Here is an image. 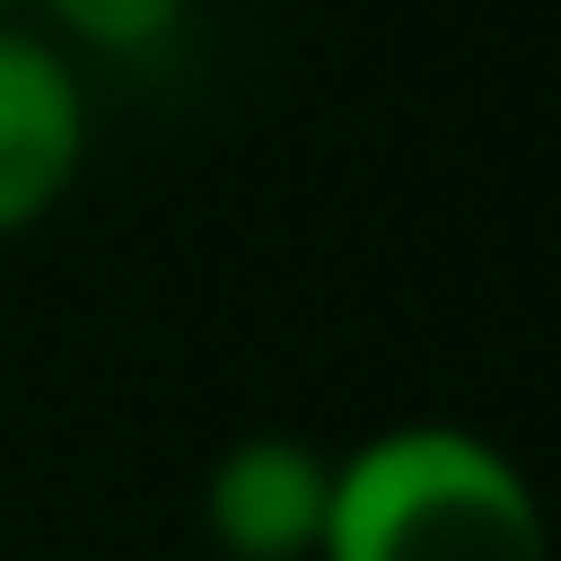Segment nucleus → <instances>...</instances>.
<instances>
[{
	"mask_svg": "<svg viewBox=\"0 0 561 561\" xmlns=\"http://www.w3.org/2000/svg\"><path fill=\"white\" fill-rule=\"evenodd\" d=\"M53 35H70L79 53H158L193 0H35Z\"/></svg>",
	"mask_w": 561,
	"mask_h": 561,
	"instance_id": "20e7f679",
	"label": "nucleus"
},
{
	"mask_svg": "<svg viewBox=\"0 0 561 561\" xmlns=\"http://www.w3.org/2000/svg\"><path fill=\"white\" fill-rule=\"evenodd\" d=\"M0 9H9V0H0Z\"/></svg>",
	"mask_w": 561,
	"mask_h": 561,
	"instance_id": "39448f33",
	"label": "nucleus"
},
{
	"mask_svg": "<svg viewBox=\"0 0 561 561\" xmlns=\"http://www.w3.org/2000/svg\"><path fill=\"white\" fill-rule=\"evenodd\" d=\"M316 561H552L543 500L465 421H386L333 456Z\"/></svg>",
	"mask_w": 561,
	"mask_h": 561,
	"instance_id": "f257e3e1",
	"label": "nucleus"
},
{
	"mask_svg": "<svg viewBox=\"0 0 561 561\" xmlns=\"http://www.w3.org/2000/svg\"><path fill=\"white\" fill-rule=\"evenodd\" d=\"M333 508V456L298 430H245L202 473V535L228 561H316Z\"/></svg>",
	"mask_w": 561,
	"mask_h": 561,
	"instance_id": "7ed1b4c3",
	"label": "nucleus"
},
{
	"mask_svg": "<svg viewBox=\"0 0 561 561\" xmlns=\"http://www.w3.org/2000/svg\"><path fill=\"white\" fill-rule=\"evenodd\" d=\"M88 167V88L44 26L0 18V237L44 228Z\"/></svg>",
	"mask_w": 561,
	"mask_h": 561,
	"instance_id": "f03ea898",
	"label": "nucleus"
}]
</instances>
